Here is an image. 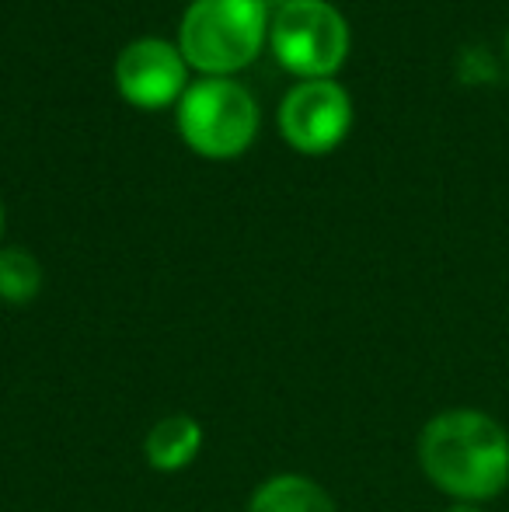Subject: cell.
<instances>
[{"instance_id":"obj_1","label":"cell","mask_w":509,"mask_h":512,"mask_svg":"<svg viewBox=\"0 0 509 512\" xmlns=\"http://www.w3.org/2000/svg\"><path fill=\"white\" fill-rule=\"evenodd\" d=\"M415 460L450 502L485 506L509 488V432L482 408H443L422 425Z\"/></svg>"},{"instance_id":"obj_2","label":"cell","mask_w":509,"mask_h":512,"mask_svg":"<svg viewBox=\"0 0 509 512\" xmlns=\"http://www.w3.org/2000/svg\"><path fill=\"white\" fill-rule=\"evenodd\" d=\"M265 0H192L182 18L178 49L206 77H231L262 53L269 39Z\"/></svg>"},{"instance_id":"obj_3","label":"cell","mask_w":509,"mask_h":512,"mask_svg":"<svg viewBox=\"0 0 509 512\" xmlns=\"http://www.w3.org/2000/svg\"><path fill=\"white\" fill-rule=\"evenodd\" d=\"M178 133L196 154L231 161L252 147L258 133V105L231 77H203L189 84L178 102Z\"/></svg>"},{"instance_id":"obj_4","label":"cell","mask_w":509,"mask_h":512,"mask_svg":"<svg viewBox=\"0 0 509 512\" xmlns=\"http://www.w3.org/2000/svg\"><path fill=\"white\" fill-rule=\"evenodd\" d=\"M269 46L290 74L325 81L349 56V25L328 0H290L269 21Z\"/></svg>"},{"instance_id":"obj_5","label":"cell","mask_w":509,"mask_h":512,"mask_svg":"<svg viewBox=\"0 0 509 512\" xmlns=\"http://www.w3.org/2000/svg\"><path fill=\"white\" fill-rule=\"evenodd\" d=\"M353 126V102L346 88L325 81H300L279 105V133L300 154H328Z\"/></svg>"},{"instance_id":"obj_6","label":"cell","mask_w":509,"mask_h":512,"mask_svg":"<svg viewBox=\"0 0 509 512\" xmlns=\"http://www.w3.org/2000/svg\"><path fill=\"white\" fill-rule=\"evenodd\" d=\"M119 95L143 112L178 105L189 91V63L182 49L164 39H136L116 60Z\"/></svg>"},{"instance_id":"obj_7","label":"cell","mask_w":509,"mask_h":512,"mask_svg":"<svg viewBox=\"0 0 509 512\" xmlns=\"http://www.w3.org/2000/svg\"><path fill=\"white\" fill-rule=\"evenodd\" d=\"M203 443V422L175 411V415L157 418L147 429V436H143V460L157 474H178L196 464V457L203 453Z\"/></svg>"},{"instance_id":"obj_8","label":"cell","mask_w":509,"mask_h":512,"mask_svg":"<svg viewBox=\"0 0 509 512\" xmlns=\"http://www.w3.org/2000/svg\"><path fill=\"white\" fill-rule=\"evenodd\" d=\"M245 512H339V506L321 481L297 471H279L258 481Z\"/></svg>"},{"instance_id":"obj_9","label":"cell","mask_w":509,"mask_h":512,"mask_svg":"<svg viewBox=\"0 0 509 512\" xmlns=\"http://www.w3.org/2000/svg\"><path fill=\"white\" fill-rule=\"evenodd\" d=\"M42 293V265L25 248H0V300L11 307L32 304Z\"/></svg>"},{"instance_id":"obj_10","label":"cell","mask_w":509,"mask_h":512,"mask_svg":"<svg viewBox=\"0 0 509 512\" xmlns=\"http://www.w3.org/2000/svg\"><path fill=\"white\" fill-rule=\"evenodd\" d=\"M443 512H485L482 506H468V502H450Z\"/></svg>"},{"instance_id":"obj_11","label":"cell","mask_w":509,"mask_h":512,"mask_svg":"<svg viewBox=\"0 0 509 512\" xmlns=\"http://www.w3.org/2000/svg\"><path fill=\"white\" fill-rule=\"evenodd\" d=\"M0 241H4V203H0Z\"/></svg>"},{"instance_id":"obj_12","label":"cell","mask_w":509,"mask_h":512,"mask_svg":"<svg viewBox=\"0 0 509 512\" xmlns=\"http://www.w3.org/2000/svg\"><path fill=\"white\" fill-rule=\"evenodd\" d=\"M265 4H269V0H265ZM276 4H279V7H283V4H290V0H276Z\"/></svg>"}]
</instances>
